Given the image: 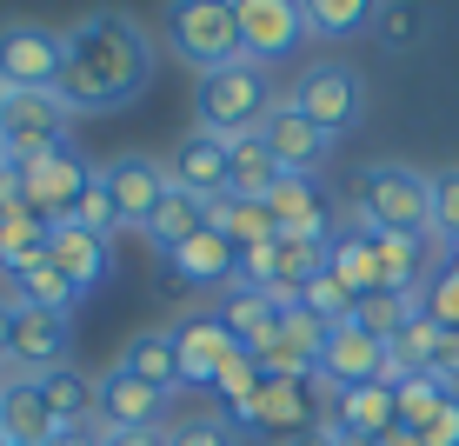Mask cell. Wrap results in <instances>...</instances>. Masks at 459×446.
Masks as SVG:
<instances>
[{
    "mask_svg": "<svg viewBox=\"0 0 459 446\" xmlns=\"http://www.w3.org/2000/svg\"><path fill=\"white\" fill-rule=\"evenodd\" d=\"M153 87V40L134 13H81L67 27V67H60V101L67 114H120Z\"/></svg>",
    "mask_w": 459,
    "mask_h": 446,
    "instance_id": "cell-1",
    "label": "cell"
},
{
    "mask_svg": "<svg viewBox=\"0 0 459 446\" xmlns=\"http://www.w3.org/2000/svg\"><path fill=\"white\" fill-rule=\"evenodd\" d=\"M353 214L367 220L373 233H413V240H433V180L406 161H373L359 167L353 180Z\"/></svg>",
    "mask_w": 459,
    "mask_h": 446,
    "instance_id": "cell-2",
    "label": "cell"
},
{
    "mask_svg": "<svg viewBox=\"0 0 459 446\" xmlns=\"http://www.w3.org/2000/svg\"><path fill=\"white\" fill-rule=\"evenodd\" d=\"M273 107H280V93H273V81H266V67H253V60L194 81V127H207V134H220V140L260 134Z\"/></svg>",
    "mask_w": 459,
    "mask_h": 446,
    "instance_id": "cell-3",
    "label": "cell"
},
{
    "mask_svg": "<svg viewBox=\"0 0 459 446\" xmlns=\"http://www.w3.org/2000/svg\"><path fill=\"white\" fill-rule=\"evenodd\" d=\"M167 47L194 67V81H207L220 67H240L247 60L240 7H227V0H173L167 7Z\"/></svg>",
    "mask_w": 459,
    "mask_h": 446,
    "instance_id": "cell-4",
    "label": "cell"
},
{
    "mask_svg": "<svg viewBox=\"0 0 459 446\" xmlns=\"http://www.w3.org/2000/svg\"><path fill=\"white\" fill-rule=\"evenodd\" d=\"M287 107H299L326 140H346L359 127V114H367V81H359L346 60H313V67L293 74Z\"/></svg>",
    "mask_w": 459,
    "mask_h": 446,
    "instance_id": "cell-5",
    "label": "cell"
},
{
    "mask_svg": "<svg viewBox=\"0 0 459 446\" xmlns=\"http://www.w3.org/2000/svg\"><path fill=\"white\" fill-rule=\"evenodd\" d=\"M60 147H74L67 101L60 93H7V107H0V153H7V167H27Z\"/></svg>",
    "mask_w": 459,
    "mask_h": 446,
    "instance_id": "cell-6",
    "label": "cell"
},
{
    "mask_svg": "<svg viewBox=\"0 0 459 446\" xmlns=\"http://www.w3.org/2000/svg\"><path fill=\"white\" fill-rule=\"evenodd\" d=\"M67 67V34L40 21H7L0 27V87L7 93H54Z\"/></svg>",
    "mask_w": 459,
    "mask_h": 446,
    "instance_id": "cell-7",
    "label": "cell"
},
{
    "mask_svg": "<svg viewBox=\"0 0 459 446\" xmlns=\"http://www.w3.org/2000/svg\"><path fill=\"white\" fill-rule=\"evenodd\" d=\"M93 167L81 147H60V153H40V161L21 167V200L27 214H40L47 227H60V220H74V206H81V194L93 187Z\"/></svg>",
    "mask_w": 459,
    "mask_h": 446,
    "instance_id": "cell-8",
    "label": "cell"
},
{
    "mask_svg": "<svg viewBox=\"0 0 459 446\" xmlns=\"http://www.w3.org/2000/svg\"><path fill=\"white\" fill-rule=\"evenodd\" d=\"M160 167H167L173 194H194V200L220 206V200H227V187H233V140L207 134V127H186V134L167 147Z\"/></svg>",
    "mask_w": 459,
    "mask_h": 446,
    "instance_id": "cell-9",
    "label": "cell"
},
{
    "mask_svg": "<svg viewBox=\"0 0 459 446\" xmlns=\"http://www.w3.org/2000/svg\"><path fill=\"white\" fill-rule=\"evenodd\" d=\"M167 327H173V346H180V380H186V387H207L213 393V380L227 373L233 360H247V346L227 333V320H220L213 307L180 313V320H167Z\"/></svg>",
    "mask_w": 459,
    "mask_h": 446,
    "instance_id": "cell-10",
    "label": "cell"
},
{
    "mask_svg": "<svg viewBox=\"0 0 459 446\" xmlns=\"http://www.w3.org/2000/svg\"><path fill=\"white\" fill-rule=\"evenodd\" d=\"M240 40L253 67H280L307 47V0H240Z\"/></svg>",
    "mask_w": 459,
    "mask_h": 446,
    "instance_id": "cell-11",
    "label": "cell"
},
{
    "mask_svg": "<svg viewBox=\"0 0 459 446\" xmlns=\"http://www.w3.org/2000/svg\"><path fill=\"white\" fill-rule=\"evenodd\" d=\"M100 187H107V200H114L120 227L140 233L153 220V206L167 200V167L153 161V153H114V161H100Z\"/></svg>",
    "mask_w": 459,
    "mask_h": 446,
    "instance_id": "cell-12",
    "label": "cell"
},
{
    "mask_svg": "<svg viewBox=\"0 0 459 446\" xmlns=\"http://www.w3.org/2000/svg\"><path fill=\"white\" fill-rule=\"evenodd\" d=\"M7 373H27V380H40V373H54V366H74V320L67 313H27L21 307V320H13V340H7Z\"/></svg>",
    "mask_w": 459,
    "mask_h": 446,
    "instance_id": "cell-13",
    "label": "cell"
},
{
    "mask_svg": "<svg viewBox=\"0 0 459 446\" xmlns=\"http://www.w3.org/2000/svg\"><path fill=\"white\" fill-rule=\"evenodd\" d=\"M260 140H266V153L280 161V173H293V180H313V173L333 161V140H326L320 127L299 114V107H287V93H280V107L266 114Z\"/></svg>",
    "mask_w": 459,
    "mask_h": 446,
    "instance_id": "cell-14",
    "label": "cell"
},
{
    "mask_svg": "<svg viewBox=\"0 0 459 446\" xmlns=\"http://www.w3.org/2000/svg\"><path fill=\"white\" fill-rule=\"evenodd\" d=\"M386 340L359 333L353 320L346 327H326V346H320V387L340 393V387H367V380H386Z\"/></svg>",
    "mask_w": 459,
    "mask_h": 446,
    "instance_id": "cell-15",
    "label": "cell"
},
{
    "mask_svg": "<svg viewBox=\"0 0 459 446\" xmlns=\"http://www.w3.org/2000/svg\"><path fill=\"white\" fill-rule=\"evenodd\" d=\"M47 260L67 274L74 293H100L107 280H114V240H100V233H87V227H74V220H60L54 233H47Z\"/></svg>",
    "mask_w": 459,
    "mask_h": 446,
    "instance_id": "cell-16",
    "label": "cell"
},
{
    "mask_svg": "<svg viewBox=\"0 0 459 446\" xmlns=\"http://www.w3.org/2000/svg\"><path fill=\"white\" fill-rule=\"evenodd\" d=\"M100 426H114V433H160L167 393H153L147 380L120 373V366H100Z\"/></svg>",
    "mask_w": 459,
    "mask_h": 446,
    "instance_id": "cell-17",
    "label": "cell"
},
{
    "mask_svg": "<svg viewBox=\"0 0 459 446\" xmlns=\"http://www.w3.org/2000/svg\"><path fill=\"white\" fill-rule=\"evenodd\" d=\"M167 274L180 286H200V293H227V286L240 280V247H233L220 227H200L186 247L167 253Z\"/></svg>",
    "mask_w": 459,
    "mask_h": 446,
    "instance_id": "cell-18",
    "label": "cell"
},
{
    "mask_svg": "<svg viewBox=\"0 0 459 446\" xmlns=\"http://www.w3.org/2000/svg\"><path fill=\"white\" fill-rule=\"evenodd\" d=\"M326 274H333L346 293H353V307L367 293H386V286H379V253H373V227L367 220L353 214V206H346L340 214V227H333V240H326Z\"/></svg>",
    "mask_w": 459,
    "mask_h": 446,
    "instance_id": "cell-19",
    "label": "cell"
},
{
    "mask_svg": "<svg viewBox=\"0 0 459 446\" xmlns=\"http://www.w3.org/2000/svg\"><path fill=\"white\" fill-rule=\"evenodd\" d=\"M313 387L320 380H273L260 373V393H253V413L240 420V433H307L313 426Z\"/></svg>",
    "mask_w": 459,
    "mask_h": 446,
    "instance_id": "cell-20",
    "label": "cell"
},
{
    "mask_svg": "<svg viewBox=\"0 0 459 446\" xmlns=\"http://www.w3.org/2000/svg\"><path fill=\"white\" fill-rule=\"evenodd\" d=\"M280 307L287 300H273V293H260V286H247V280H233L227 293H220V320H227V333L247 346V360H260L266 346H273V333H280Z\"/></svg>",
    "mask_w": 459,
    "mask_h": 446,
    "instance_id": "cell-21",
    "label": "cell"
},
{
    "mask_svg": "<svg viewBox=\"0 0 459 446\" xmlns=\"http://www.w3.org/2000/svg\"><path fill=\"white\" fill-rule=\"evenodd\" d=\"M60 420L47 413L40 387L27 373H0V446H47Z\"/></svg>",
    "mask_w": 459,
    "mask_h": 446,
    "instance_id": "cell-22",
    "label": "cell"
},
{
    "mask_svg": "<svg viewBox=\"0 0 459 446\" xmlns=\"http://www.w3.org/2000/svg\"><path fill=\"white\" fill-rule=\"evenodd\" d=\"M114 366H120V373H134V380H147V387L167 393V400L186 387V380H180V346H173V327H140L134 340L120 346Z\"/></svg>",
    "mask_w": 459,
    "mask_h": 446,
    "instance_id": "cell-23",
    "label": "cell"
},
{
    "mask_svg": "<svg viewBox=\"0 0 459 446\" xmlns=\"http://www.w3.org/2000/svg\"><path fill=\"white\" fill-rule=\"evenodd\" d=\"M266 214H273L280 233H307V240H333V227H340L333 206L320 200V187H313V180H293V173L266 194Z\"/></svg>",
    "mask_w": 459,
    "mask_h": 446,
    "instance_id": "cell-24",
    "label": "cell"
},
{
    "mask_svg": "<svg viewBox=\"0 0 459 446\" xmlns=\"http://www.w3.org/2000/svg\"><path fill=\"white\" fill-rule=\"evenodd\" d=\"M34 387H40V400L60 426H100V373H87V366H54Z\"/></svg>",
    "mask_w": 459,
    "mask_h": 446,
    "instance_id": "cell-25",
    "label": "cell"
},
{
    "mask_svg": "<svg viewBox=\"0 0 459 446\" xmlns=\"http://www.w3.org/2000/svg\"><path fill=\"white\" fill-rule=\"evenodd\" d=\"M326 420L340 433H359V440H379L386 426H400V407H393V387L386 380H367V387H340L333 393V413Z\"/></svg>",
    "mask_w": 459,
    "mask_h": 446,
    "instance_id": "cell-26",
    "label": "cell"
},
{
    "mask_svg": "<svg viewBox=\"0 0 459 446\" xmlns=\"http://www.w3.org/2000/svg\"><path fill=\"white\" fill-rule=\"evenodd\" d=\"M200 227H213V206H207V200H194V194H173V187H167V200L153 206V220L140 227V240H147V247L167 260V253H173V247H186Z\"/></svg>",
    "mask_w": 459,
    "mask_h": 446,
    "instance_id": "cell-27",
    "label": "cell"
},
{
    "mask_svg": "<svg viewBox=\"0 0 459 446\" xmlns=\"http://www.w3.org/2000/svg\"><path fill=\"white\" fill-rule=\"evenodd\" d=\"M0 300H13V307H27V313H81V293L67 286V274H60L54 260H40V267H27L21 280H7L0 286Z\"/></svg>",
    "mask_w": 459,
    "mask_h": 446,
    "instance_id": "cell-28",
    "label": "cell"
},
{
    "mask_svg": "<svg viewBox=\"0 0 459 446\" xmlns=\"http://www.w3.org/2000/svg\"><path fill=\"white\" fill-rule=\"evenodd\" d=\"M47 233H54V227H47L40 214H27V206H21V214H0V286L47 260Z\"/></svg>",
    "mask_w": 459,
    "mask_h": 446,
    "instance_id": "cell-29",
    "label": "cell"
},
{
    "mask_svg": "<svg viewBox=\"0 0 459 446\" xmlns=\"http://www.w3.org/2000/svg\"><path fill=\"white\" fill-rule=\"evenodd\" d=\"M280 180H287V173H280V161L266 153L260 134L233 140V187H227V200H266Z\"/></svg>",
    "mask_w": 459,
    "mask_h": 446,
    "instance_id": "cell-30",
    "label": "cell"
},
{
    "mask_svg": "<svg viewBox=\"0 0 459 446\" xmlns=\"http://www.w3.org/2000/svg\"><path fill=\"white\" fill-rule=\"evenodd\" d=\"M213 227L240 247V260H247V253H260V247L280 233L273 214H266V200H220V206H213Z\"/></svg>",
    "mask_w": 459,
    "mask_h": 446,
    "instance_id": "cell-31",
    "label": "cell"
},
{
    "mask_svg": "<svg viewBox=\"0 0 459 446\" xmlns=\"http://www.w3.org/2000/svg\"><path fill=\"white\" fill-rule=\"evenodd\" d=\"M413 313H420V300H406V293H367V300L353 307V327L393 346V340H400V327L413 320Z\"/></svg>",
    "mask_w": 459,
    "mask_h": 446,
    "instance_id": "cell-32",
    "label": "cell"
},
{
    "mask_svg": "<svg viewBox=\"0 0 459 446\" xmlns=\"http://www.w3.org/2000/svg\"><path fill=\"white\" fill-rule=\"evenodd\" d=\"M373 27V7L367 0H307V34H326V40H346Z\"/></svg>",
    "mask_w": 459,
    "mask_h": 446,
    "instance_id": "cell-33",
    "label": "cell"
},
{
    "mask_svg": "<svg viewBox=\"0 0 459 446\" xmlns=\"http://www.w3.org/2000/svg\"><path fill=\"white\" fill-rule=\"evenodd\" d=\"M167 446H247V433L227 420V413H186V420L167 426Z\"/></svg>",
    "mask_w": 459,
    "mask_h": 446,
    "instance_id": "cell-34",
    "label": "cell"
},
{
    "mask_svg": "<svg viewBox=\"0 0 459 446\" xmlns=\"http://www.w3.org/2000/svg\"><path fill=\"white\" fill-rule=\"evenodd\" d=\"M420 313L439 333H459V267H446V260L433 267V280L420 286Z\"/></svg>",
    "mask_w": 459,
    "mask_h": 446,
    "instance_id": "cell-35",
    "label": "cell"
},
{
    "mask_svg": "<svg viewBox=\"0 0 459 446\" xmlns=\"http://www.w3.org/2000/svg\"><path fill=\"white\" fill-rule=\"evenodd\" d=\"M446 400V387H439L433 373H406L400 387H393V407H400V426H426L433 420V407Z\"/></svg>",
    "mask_w": 459,
    "mask_h": 446,
    "instance_id": "cell-36",
    "label": "cell"
},
{
    "mask_svg": "<svg viewBox=\"0 0 459 446\" xmlns=\"http://www.w3.org/2000/svg\"><path fill=\"white\" fill-rule=\"evenodd\" d=\"M433 180V240H459V167H439V173H426Z\"/></svg>",
    "mask_w": 459,
    "mask_h": 446,
    "instance_id": "cell-37",
    "label": "cell"
},
{
    "mask_svg": "<svg viewBox=\"0 0 459 446\" xmlns=\"http://www.w3.org/2000/svg\"><path fill=\"white\" fill-rule=\"evenodd\" d=\"M74 227H87V233H100V240H114L120 227V214H114V200H107V187H100V173H93V187L81 194V206H74Z\"/></svg>",
    "mask_w": 459,
    "mask_h": 446,
    "instance_id": "cell-38",
    "label": "cell"
},
{
    "mask_svg": "<svg viewBox=\"0 0 459 446\" xmlns=\"http://www.w3.org/2000/svg\"><path fill=\"white\" fill-rule=\"evenodd\" d=\"M413 433H420V446H459V393H446L433 407V420L413 426Z\"/></svg>",
    "mask_w": 459,
    "mask_h": 446,
    "instance_id": "cell-39",
    "label": "cell"
},
{
    "mask_svg": "<svg viewBox=\"0 0 459 446\" xmlns=\"http://www.w3.org/2000/svg\"><path fill=\"white\" fill-rule=\"evenodd\" d=\"M426 373H433L446 393H459V333H439V346H433V360H426Z\"/></svg>",
    "mask_w": 459,
    "mask_h": 446,
    "instance_id": "cell-40",
    "label": "cell"
},
{
    "mask_svg": "<svg viewBox=\"0 0 459 446\" xmlns=\"http://www.w3.org/2000/svg\"><path fill=\"white\" fill-rule=\"evenodd\" d=\"M373 27L386 40H406V34H420V13L413 7H373Z\"/></svg>",
    "mask_w": 459,
    "mask_h": 446,
    "instance_id": "cell-41",
    "label": "cell"
},
{
    "mask_svg": "<svg viewBox=\"0 0 459 446\" xmlns=\"http://www.w3.org/2000/svg\"><path fill=\"white\" fill-rule=\"evenodd\" d=\"M287 446H340V426H333V420H313L307 433H293Z\"/></svg>",
    "mask_w": 459,
    "mask_h": 446,
    "instance_id": "cell-42",
    "label": "cell"
},
{
    "mask_svg": "<svg viewBox=\"0 0 459 446\" xmlns=\"http://www.w3.org/2000/svg\"><path fill=\"white\" fill-rule=\"evenodd\" d=\"M100 446H167V426L160 433H114V426H100Z\"/></svg>",
    "mask_w": 459,
    "mask_h": 446,
    "instance_id": "cell-43",
    "label": "cell"
},
{
    "mask_svg": "<svg viewBox=\"0 0 459 446\" xmlns=\"http://www.w3.org/2000/svg\"><path fill=\"white\" fill-rule=\"evenodd\" d=\"M47 446H100V426H60Z\"/></svg>",
    "mask_w": 459,
    "mask_h": 446,
    "instance_id": "cell-44",
    "label": "cell"
},
{
    "mask_svg": "<svg viewBox=\"0 0 459 446\" xmlns=\"http://www.w3.org/2000/svg\"><path fill=\"white\" fill-rule=\"evenodd\" d=\"M13 320H21V307H13V300H0V360H7V340H13Z\"/></svg>",
    "mask_w": 459,
    "mask_h": 446,
    "instance_id": "cell-45",
    "label": "cell"
},
{
    "mask_svg": "<svg viewBox=\"0 0 459 446\" xmlns=\"http://www.w3.org/2000/svg\"><path fill=\"white\" fill-rule=\"evenodd\" d=\"M373 446H420V433H413V426H386Z\"/></svg>",
    "mask_w": 459,
    "mask_h": 446,
    "instance_id": "cell-46",
    "label": "cell"
},
{
    "mask_svg": "<svg viewBox=\"0 0 459 446\" xmlns=\"http://www.w3.org/2000/svg\"><path fill=\"white\" fill-rule=\"evenodd\" d=\"M446 267H459V240H453V247H446Z\"/></svg>",
    "mask_w": 459,
    "mask_h": 446,
    "instance_id": "cell-47",
    "label": "cell"
},
{
    "mask_svg": "<svg viewBox=\"0 0 459 446\" xmlns=\"http://www.w3.org/2000/svg\"><path fill=\"white\" fill-rule=\"evenodd\" d=\"M0 107H7V87H0Z\"/></svg>",
    "mask_w": 459,
    "mask_h": 446,
    "instance_id": "cell-48",
    "label": "cell"
},
{
    "mask_svg": "<svg viewBox=\"0 0 459 446\" xmlns=\"http://www.w3.org/2000/svg\"><path fill=\"white\" fill-rule=\"evenodd\" d=\"M0 167H7V153H0Z\"/></svg>",
    "mask_w": 459,
    "mask_h": 446,
    "instance_id": "cell-49",
    "label": "cell"
},
{
    "mask_svg": "<svg viewBox=\"0 0 459 446\" xmlns=\"http://www.w3.org/2000/svg\"><path fill=\"white\" fill-rule=\"evenodd\" d=\"M0 373H7V366H0Z\"/></svg>",
    "mask_w": 459,
    "mask_h": 446,
    "instance_id": "cell-50",
    "label": "cell"
}]
</instances>
